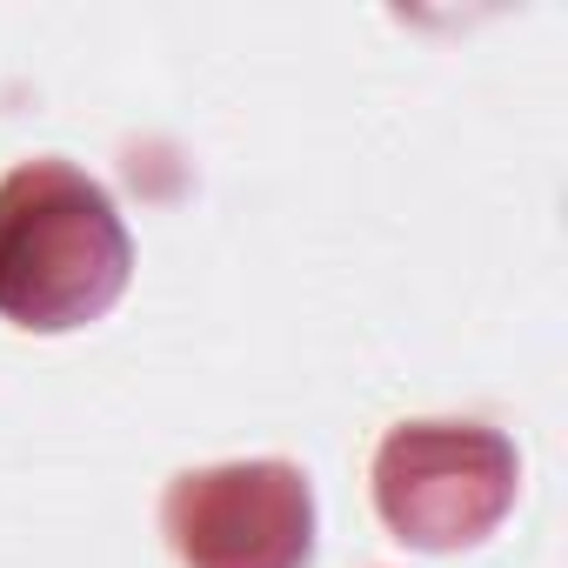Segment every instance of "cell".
<instances>
[{
	"mask_svg": "<svg viewBox=\"0 0 568 568\" xmlns=\"http://www.w3.org/2000/svg\"><path fill=\"white\" fill-rule=\"evenodd\" d=\"M134 274L114 194L68 161H21L0 181V315L34 335L101 322Z\"/></svg>",
	"mask_w": 568,
	"mask_h": 568,
	"instance_id": "cell-1",
	"label": "cell"
},
{
	"mask_svg": "<svg viewBox=\"0 0 568 568\" xmlns=\"http://www.w3.org/2000/svg\"><path fill=\"white\" fill-rule=\"evenodd\" d=\"M521 462L481 422H402L375 455V508L415 548H468L515 508Z\"/></svg>",
	"mask_w": 568,
	"mask_h": 568,
	"instance_id": "cell-2",
	"label": "cell"
},
{
	"mask_svg": "<svg viewBox=\"0 0 568 568\" xmlns=\"http://www.w3.org/2000/svg\"><path fill=\"white\" fill-rule=\"evenodd\" d=\"M168 548L181 568H308L315 488L295 462H221L168 481Z\"/></svg>",
	"mask_w": 568,
	"mask_h": 568,
	"instance_id": "cell-3",
	"label": "cell"
}]
</instances>
